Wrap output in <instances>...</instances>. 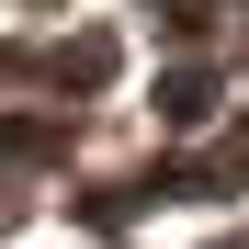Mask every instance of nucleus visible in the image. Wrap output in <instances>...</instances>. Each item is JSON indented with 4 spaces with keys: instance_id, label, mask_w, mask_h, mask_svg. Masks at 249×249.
<instances>
[{
    "instance_id": "f257e3e1",
    "label": "nucleus",
    "mask_w": 249,
    "mask_h": 249,
    "mask_svg": "<svg viewBox=\"0 0 249 249\" xmlns=\"http://www.w3.org/2000/svg\"><path fill=\"white\" fill-rule=\"evenodd\" d=\"M159 113H170V124H204V113H215V79H204V68H181L170 91H159Z\"/></svg>"
}]
</instances>
